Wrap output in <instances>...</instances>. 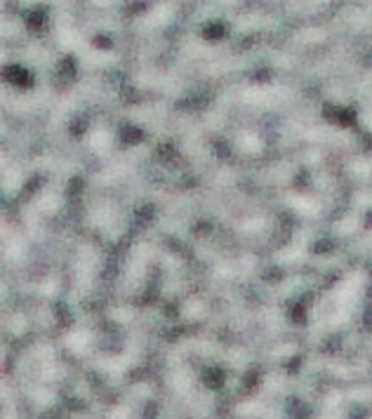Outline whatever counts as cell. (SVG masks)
Listing matches in <instances>:
<instances>
[{
	"label": "cell",
	"instance_id": "6da1fadb",
	"mask_svg": "<svg viewBox=\"0 0 372 419\" xmlns=\"http://www.w3.org/2000/svg\"><path fill=\"white\" fill-rule=\"evenodd\" d=\"M235 144H238V149H243L245 153L262 151V139H259L255 132H240L238 139H235Z\"/></svg>",
	"mask_w": 372,
	"mask_h": 419
},
{
	"label": "cell",
	"instance_id": "3957f363",
	"mask_svg": "<svg viewBox=\"0 0 372 419\" xmlns=\"http://www.w3.org/2000/svg\"><path fill=\"white\" fill-rule=\"evenodd\" d=\"M90 144H92V149L99 151V153L107 151L111 146V134L107 130H95V132H92V137H90Z\"/></svg>",
	"mask_w": 372,
	"mask_h": 419
},
{
	"label": "cell",
	"instance_id": "7a4b0ae2",
	"mask_svg": "<svg viewBox=\"0 0 372 419\" xmlns=\"http://www.w3.org/2000/svg\"><path fill=\"white\" fill-rule=\"evenodd\" d=\"M66 342H69L71 351H76V354H80V351L88 349L90 335H88V332H83V330H78V332H71V335L66 337Z\"/></svg>",
	"mask_w": 372,
	"mask_h": 419
},
{
	"label": "cell",
	"instance_id": "277c9868",
	"mask_svg": "<svg viewBox=\"0 0 372 419\" xmlns=\"http://www.w3.org/2000/svg\"><path fill=\"white\" fill-rule=\"evenodd\" d=\"M290 205L293 207H297V209H302V212H316V209H318V203L316 200H311V198H297V196H293V198L288 200Z\"/></svg>",
	"mask_w": 372,
	"mask_h": 419
}]
</instances>
